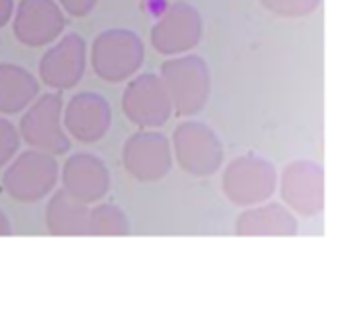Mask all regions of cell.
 <instances>
[{"label": "cell", "instance_id": "6da1fadb", "mask_svg": "<svg viewBox=\"0 0 353 324\" xmlns=\"http://www.w3.org/2000/svg\"><path fill=\"white\" fill-rule=\"evenodd\" d=\"M172 101V114L190 118L205 110L211 95V70L196 54H178L161 64L159 72Z\"/></svg>", "mask_w": 353, "mask_h": 324}, {"label": "cell", "instance_id": "7a4b0ae2", "mask_svg": "<svg viewBox=\"0 0 353 324\" xmlns=\"http://www.w3.org/2000/svg\"><path fill=\"white\" fill-rule=\"evenodd\" d=\"M145 62V43L130 29L101 31L91 45V68L105 83H122L134 77Z\"/></svg>", "mask_w": 353, "mask_h": 324}, {"label": "cell", "instance_id": "3957f363", "mask_svg": "<svg viewBox=\"0 0 353 324\" xmlns=\"http://www.w3.org/2000/svg\"><path fill=\"white\" fill-rule=\"evenodd\" d=\"M2 174V188L19 203H37L54 192L58 184V161L52 153L29 149L6 163Z\"/></svg>", "mask_w": 353, "mask_h": 324}, {"label": "cell", "instance_id": "277c9868", "mask_svg": "<svg viewBox=\"0 0 353 324\" xmlns=\"http://www.w3.org/2000/svg\"><path fill=\"white\" fill-rule=\"evenodd\" d=\"M277 168L256 155H242L232 159L221 176V190L238 207H252L265 203L277 190Z\"/></svg>", "mask_w": 353, "mask_h": 324}, {"label": "cell", "instance_id": "5b68a950", "mask_svg": "<svg viewBox=\"0 0 353 324\" xmlns=\"http://www.w3.org/2000/svg\"><path fill=\"white\" fill-rule=\"evenodd\" d=\"M62 95L43 93L37 95L21 116L19 136L31 147L52 155H62L70 149V139L62 126Z\"/></svg>", "mask_w": 353, "mask_h": 324}, {"label": "cell", "instance_id": "8992f818", "mask_svg": "<svg viewBox=\"0 0 353 324\" xmlns=\"http://www.w3.org/2000/svg\"><path fill=\"white\" fill-rule=\"evenodd\" d=\"M174 155L186 174L194 178H207L221 170L225 149L209 124L188 120L178 124L174 130Z\"/></svg>", "mask_w": 353, "mask_h": 324}, {"label": "cell", "instance_id": "52a82bcc", "mask_svg": "<svg viewBox=\"0 0 353 324\" xmlns=\"http://www.w3.org/2000/svg\"><path fill=\"white\" fill-rule=\"evenodd\" d=\"M122 112L139 128H159L172 118V101L159 74L130 77L122 93Z\"/></svg>", "mask_w": 353, "mask_h": 324}, {"label": "cell", "instance_id": "ba28073f", "mask_svg": "<svg viewBox=\"0 0 353 324\" xmlns=\"http://www.w3.org/2000/svg\"><path fill=\"white\" fill-rule=\"evenodd\" d=\"M279 192L288 209L316 217L325 209V170L316 161L298 159L283 168L279 180Z\"/></svg>", "mask_w": 353, "mask_h": 324}, {"label": "cell", "instance_id": "9c48e42d", "mask_svg": "<svg viewBox=\"0 0 353 324\" xmlns=\"http://www.w3.org/2000/svg\"><path fill=\"white\" fill-rule=\"evenodd\" d=\"M174 163L172 143L163 132L139 130L122 147V165L139 182L163 180Z\"/></svg>", "mask_w": 353, "mask_h": 324}, {"label": "cell", "instance_id": "30bf717a", "mask_svg": "<svg viewBox=\"0 0 353 324\" xmlns=\"http://www.w3.org/2000/svg\"><path fill=\"white\" fill-rule=\"evenodd\" d=\"M203 39V17L188 2H174L151 27V45L163 56L186 54Z\"/></svg>", "mask_w": 353, "mask_h": 324}, {"label": "cell", "instance_id": "8fae6325", "mask_svg": "<svg viewBox=\"0 0 353 324\" xmlns=\"http://www.w3.org/2000/svg\"><path fill=\"white\" fill-rule=\"evenodd\" d=\"M87 68V41L79 33L64 35L39 60V79L54 91L74 89Z\"/></svg>", "mask_w": 353, "mask_h": 324}, {"label": "cell", "instance_id": "7c38bea8", "mask_svg": "<svg viewBox=\"0 0 353 324\" xmlns=\"http://www.w3.org/2000/svg\"><path fill=\"white\" fill-rule=\"evenodd\" d=\"M12 14L14 37L27 48L54 43L64 31V10L56 0H21Z\"/></svg>", "mask_w": 353, "mask_h": 324}, {"label": "cell", "instance_id": "4fadbf2b", "mask_svg": "<svg viewBox=\"0 0 353 324\" xmlns=\"http://www.w3.org/2000/svg\"><path fill=\"white\" fill-rule=\"evenodd\" d=\"M64 112V128L68 134L85 145L99 143L112 126V105L93 91H81L70 97Z\"/></svg>", "mask_w": 353, "mask_h": 324}, {"label": "cell", "instance_id": "5bb4252c", "mask_svg": "<svg viewBox=\"0 0 353 324\" xmlns=\"http://www.w3.org/2000/svg\"><path fill=\"white\" fill-rule=\"evenodd\" d=\"M62 188L83 203L101 201L112 186L108 165L91 153H74L64 161Z\"/></svg>", "mask_w": 353, "mask_h": 324}, {"label": "cell", "instance_id": "9a60e30c", "mask_svg": "<svg viewBox=\"0 0 353 324\" xmlns=\"http://www.w3.org/2000/svg\"><path fill=\"white\" fill-rule=\"evenodd\" d=\"M300 223L292 209L281 203H259L246 207L236 219V236H296Z\"/></svg>", "mask_w": 353, "mask_h": 324}, {"label": "cell", "instance_id": "2e32d148", "mask_svg": "<svg viewBox=\"0 0 353 324\" xmlns=\"http://www.w3.org/2000/svg\"><path fill=\"white\" fill-rule=\"evenodd\" d=\"M39 95V81L27 68L0 62V114H19Z\"/></svg>", "mask_w": 353, "mask_h": 324}, {"label": "cell", "instance_id": "e0dca14e", "mask_svg": "<svg viewBox=\"0 0 353 324\" xmlns=\"http://www.w3.org/2000/svg\"><path fill=\"white\" fill-rule=\"evenodd\" d=\"M87 203L74 199L64 188L54 192L46 207V230L52 236H85Z\"/></svg>", "mask_w": 353, "mask_h": 324}, {"label": "cell", "instance_id": "ac0fdd59", "mask_svg": "<svg viewBox=\"0 0 353 324\" xmlns=\"http://www.w3.org/2000/svg\"><path fill=\"white\" fill-rule=\"evenodd\" d=\"M130 221L124 211L112 203H101L89 209L85 236H128Z\"/></svg>", "mask_w": 353, "mask_h": 324}, {"label": "cell", "instance_id": "d6986e66", "mask_svg": "<svg viewBox=\"0 0 353 324\" xmlns=\"http://www.w3.org/2000/svg\"><path fill=\"white\" fill-rule=\"evenodd\" d=\"M269 12L283 19H302L319 10L323 0H259Z\"/></svg>", "mask_w": 353, "mask_h": 324}, {"label": "cell", "instance_id": "ffe728a7", "mask_svg": "<svg viewBox=\"0 0 353 324\" xmlns=\"http://www.w3.org/2000/svg\"><path fill=\"white\" fill-rule=\"evenodd\" d=\"M21 136L14 124H10L6 118H0V168H4L19 151Z\"/></svg>", "mask_w": 353, "mask_h": 324}, {"label": "cell", "instance_id": "44dd1931", "mask_svg": "<svg viewBox=\"0 0 353 324\" xmlns=\"http://www.w3.org/2000/svg\"><path fill=\"white\" fill-rule=\"evenodd\" d=\"M56 2L60 4L62 10H66L70 17H77V19L87 17L97 4V0H56Z\"/></svg>", "mask_w": 353, "mask_h": 324}, {"label": "cell", "instance_id": "7402d4cb", "mask_svg": "<svg viewBox=\"0 0 353 324\" xmlns=\"http://www.w3.org/2000/svg\"><path fill=\"white\" fill-rule=\"evenodd\" d=\"M14 12V0H0V27H4Z\"/></svg>", "mask_w": 353, "mask_h": 324}, {"label": "cell", "instance_id": "603a6c76", "mask_svg": "<svg viewBox=\"0 0 353 324\" xmlns=\"http://www.w3.org/2000/svg\"><path fill=\"white\" fill-rule=\"evenodd\" d=\"M12 227H10V219L6 217V213L0 209V236H10Z\"/></svg>", "mask_w": 353, "mask_h": 324}]
</instances>
